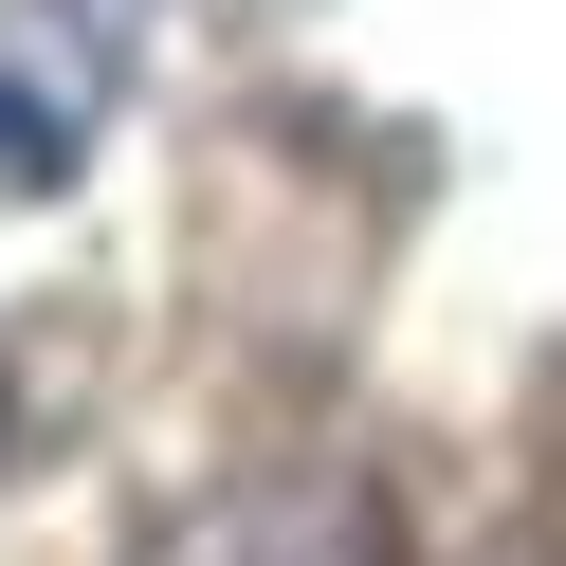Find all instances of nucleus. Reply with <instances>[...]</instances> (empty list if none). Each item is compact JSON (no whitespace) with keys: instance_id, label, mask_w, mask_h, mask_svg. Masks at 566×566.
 <instances>
[{"instance_id":"1","label":"nucleus","mask_w":566,"mask_h":566,"mask_svg":"<svg viewBox=\"0 0 566 566\" xmlns=\"http://www.w3.org/2000/svg\"><path fill=\"white\" fill-rule=\"evenodd\" d=\"M128 566H384V512L347 475H238L201 512H165Z\"/></svg>"},{"instance_id":"2","label":"nucleus","mask_w":566,"mask_h":566,"mask_svg":"<svg viewBox=\"0 0 566 566\" xmlns=\"http://www.w3.org/2000/svg\"><path fill=\"white\" fill-rule=\"evenodd\" d=\"M55 165H74V111L0 74V201H19V184H55Z\"/></svg>"}]
</instances>
